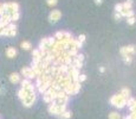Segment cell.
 <instances>
[{"label":"cell","mask_w":136,"mask_h":119,"mask_svg":"<svg viewBox=\"0 0 136 119\" xmlns=\"http://www.w3.org/2000/svg\"><path fill=\"white\" fill-rule=\"evenodd\" d=\"M99 70H101V73H104V71H105V68H104V67H101V68H99Z\"/></svg>","instance_id":"1f68e13d"},{"label":"cell","mask_w":136,"mask_h":119,"mask_svg":"<svg viewBox=\"0 0 136 119\" xmlns=\"http://www.w3.org/2000/svg\"><path fill=\"white\" fill-rule=\"evenodd\" d=\"M77 39L79 41V42H81L82 44H83L84 42H85V35H79V37H78Z\"/></svg>","instance_id":"4316f807"},{"label":"cell","mask_w":136,"mask_h":119,"mask_svg":"<svg viewBox=\"0 0 136 119\" xmlns=\"http://www.w3.org/2000/svg\"><path fill=\"white\" fill-rule=\"evenodd\" d=\"M10 23H12L11 16H10V14H7V13H4L3 16L0 17V25H3V26H7Z\"/></svg>","instance_id":"ba28073f"},{"label":"cell","mask_w":136,"mask_h":119,"mask_svg":"<svg viewBox=\"0 0 136 119\" xmlns=\"http://www.w3.org/2000/svg\"><path fill=\"white\" fill-rule=\"evenodd\" d=\"M60 17H62V12L59 10H52L50 12V14H49V22L51 24H56L60 19Z\"/></svg>","instance_id":"8992f818"},{"label":"cell","mask_w":136,"mask_h":119,"mask_svg":"<svg viewBox=\"0 0 136 119\" xmlns=\"http://www.w3.org/2000/svg\"><path fill=\"white\" fill-rule=\"evenodd\" d=\"M120 52H121V55L122 56H127V55L132 56L136 52V47L135 45H125V47L121 48Z\"/></svg>","instance_id":"5b68a950"},{"label":"cell","mask_w":136,"mask_h":119,"mask_svg":"<svg viewBox=\"0 0 136 119\" xmlns=\"http://www.w3.org/2000/svg\"><path fill=\"white\" fill-rule=\"evenodd\" d=\"M28 93H30L28 91H26V89H24V88H20L19 91H18V96H19L20 101H24V100L26 99V96L28 95Z\"/></svg>","instance_id":"8fae6325"},{"label":"cell","mask_w":136,"mask_h":119,"mask_svg":"<svg viewBox=\"0 0 136 119\" xmlns=\"http://www.w3.org/2000/svg\"><path fill=\"white\" fill-rule=\"evenodd\" d=\"M123 4V8H127V10H132V5H134V1L132 0H125Z\"/></svg>","instance_id":"9a60e30c"},{"label":"cell","mask_w":136,"mask_h":119,"mask_svg":"<svg viewBox=\"0 0 136 119\" xmlns=\"http://www.w3.org/2000/svg\"><path fill=\"white\" fill-rule=\"evenodd\" d=\"M109 119H121V115L117 112H111L109 114Z\"/></svg>","instance_id":"ac0fdd59"},{"label":"cell","mask_w":136,"mask_h":119,"mask_svg":"<svg viewBox=\"0 0 136 119\" xmlns=\"http://www.w3.org/2000/svg\"><path fill=\"white\" fill-rule=\"evenodd\" d=\"M6 56H7L8 58H14L17 56V49L13 47L7 48V50H6Z\"/></svg>","instance_id":"9c48e42d"},{"label":"cell","mask_w":136,"mask_h":119,"mask_svg":"<svg viewBox=\"0 0 136 119\" xmlns=\"http://www.w3.org/2000/svg\"><path fill=\"white\" fill-rule=\"evenodd\" d=\"M129 110H130V112H135V111H136V100H135V103L132 104V106L130 107Z\"/></svg>","instance_id":"f546056e"},{"label":"cell","mask_w":136,"mask_h":119,"mask_svg":"<svg viewBox=\"0 0 136 119\" xmlns=\"http://www.w3.org/2000/svg\"><path fill=\"white\" fill-rule=\"evenodd\" d=\"M123 61H124L127 64H130L132 62V56L130 55H127V56H123Z\"/></svg>","instance_id":"d6986e66"},{"label":"cell","mask_w":136,"mask_h":119,"mask_svg":"<svg viewBox=\"0 0 136 119\" xmlns=\"http://www.w3.org/2000/svg\"><path fill=\"white\" fill-rule=\"evenodd\" d=\"M127 23L129 25H134L136 23V17H130V18H127Z\"/></svg>","instance_id":"603a6c76"},{"label":"cell","mask_w":136,"mask_h":119,"mask_svg":"<svg viewBox=\"0 0 136 119\" xmlns=\"http://www.w3.org/2000/svg\"><path fill=\"white\" fill-rule=\"evenodd\" d=\"M122 17H125V18H130V17H135V12L132 10H127V8H123L122 12H121Z\"/></svg>","instance_id":"7c38bea8"},{"label":"cell","mask_w":136,"mask_h":119,"mask_svg":"<svg viewBox=\"0 0 136 119\" xmlns=\"http://www.w3.org/2000/svg\"><path fill=\"white\" fill-rule=\"evenodd\" d=\"M127 100L128 99H125L121 93H118V94H114L113 96H111L110 104H111L113 106H115L116 108H123V107L127 106Z\"/></svg>","instance_id":"6da1fadb"},{"label":"cell","mask_w":136,"mask_h":119,"mask_svg":"<svg viewBox=\"0 0 136 119\" xmlns=\"http://www.w3.org/2000/svg\"><path fill=\"white\" fill-rule=\"evenodd\" d=\"M86 80V75L85 74H81L79 77H78V82H83V81H85Z\"/></svg>","instance_id":"d4e9b609"},{"label":"cell","mask_w":136,"mask_h":119,"mask_svg":"<svg viewBox=\"0 0 136 119\" xmlns=\"http://www.w3.org/2000/svg\"><path fill=\"white\" fill-rule=\"evenodd\" d=\"M36 99H37L36 92H30V93H28V95L26 96V99L24 100V101H21V103H23V105L25 107H31L32 105L36 103Z\"/></svg>","instance_id":"277c9868"},{"label":"cell","mask_w":136,"mask_h":119,"mask_svg":"<svg viewBox=\"0 0 136 119\" xmlns=\"http://www.w3.org/2000/svg\"><path fill=\"white\" fill-rule=\"evenodd\" d=\"M71 111H67V110H66V111H64L62 113V114L59 115L58 118H60V119H70L71 118Z\"/></svg>","instance_id":"2e32d148"},{"label":"cell","mask_w":136,"mask_h":119,"mask_svg":"<svg viewBox=\"0 0 136 119\" xmlns=\"http://www.w3.org/2000/svg\"><path fill=\"white\" fill-rule=\"evenodd\" d=\"M114 18H115V20H117V22H118V20H121L122 18H123V17H122V14H121V13H118V12H115Z\"/></svg>","instance_id":"cb8c5ba5"},{"label":"cell","mask_w":136,"mask_h":119,"mask_svg":"<svg viewBox=\"0 0 136 119\" xmlns=\"http://www.w3.org/2000/svg\"><path fill=\"white\" fill-rule=\"evenodd\" d=\"M20 47H21L23 50H31L32 44H31V42H28V41H23V42L20 43Z\"/></svg>","instance_id":"4fadbf2b"},{"label":"cell","mask_w":136,"mask_h":119,"mask_svg":"<svg viewBox=\"0 0 136 119\" xmlns=\"http://www.w3.org/2000/svg\"><path fill=\"white\" fill-rule=\"evenodd\" d=\"M20 85H21V87L20 88H24V89H26L28 92H36V88L33 86V83L30 81L28 79H24L20 81Z\"/></svg>","instance_id":"52a82bcc"},{"label":"cell","mask_w":136,"mask_h":119,"mask_svg":"<svg viewBox=\"0 0 136 119\" xmlns=\"http://www.w3.org/2000/svg\"><path fill=\"white\" fill-rule=\"evenodd\" d=\"M46 4L49 6H54V5L57 4V0H46Z\"/></svg>","instance_id":"484cf974"},{"label":"cell","mask_w":136,"mask_h":119,"mask_svg":"<svg viewBox=\"0 0 136 119\" xmlns=\"http://www.w3.org/2000/svg\"><path fill=\"white\" fill-rule=\"evenodd\" d=\"M5 13V10H4V4H0V17L3 16Z\"/></svg>","instance_id":"f1b7e54d"},{"label":"cell","mask_w":136,"mask_h":119,"mask_svg":"<svg viewBox=\"0 0 136 119\" xmlns=\"http://www.w3.org/2000/svg\"><path fill=\"white\" fill-rule=\"evenodd\" d=\"M135 100H136L135 98H131V96H130V98H129V99L127 100V106H128L129 108H130V107L132 106V104L135 103Z\"/></svg>","instance_id":"7402d4cb"},{"label":"cell","mask_w":136,"mask_h":119,"mask_svg":"<svg viewBox=\"0 0 136 119\" xmlns=\"http://www.w3.org/2000/svg\"><path fill=\"white\" fill-rule=\"evenodd\" d=\"M20 75L25 76V79H28V80L37 77V75H36V73L33 71L32 67H23L21 68V71H20Z\"/></svg>","instance_id":"3957f363"},{"label":"cell","mask_w":136,"mask_h":119,"mask_svg":"<svg viewBox=\"0 0 136 119\" xmlns=\"http://www.w3.org/2000/svg\"><path fill=\"white\" fill-rule=\"evenodd\" d=\"M93 1H95V4L96 5H101L102 3H103V0H93Z\"/></svg>","instance_id":"4dcf8cb0"},{"label":"cell","mask_w":136,"mask_h":119,"mask_svg":"<svg viewBox=\"0 0 136 119\" xmlns=\"http://www.w3.org/2000/svg\"><path fill=\"white\" fill-rule=\"evenodd\" d=\"M122 10H123V4H116V5H115V12L121 13Z\"/></svg>","instance_id":"44dd1931"},{"label":"cell","mask_w":136,"mask_h":119,"mask_svg":"<svg viewBox=\"0 0 136 119\" xmlns=\"http://www.w3.org/2000/svg\"><path fill=\"white\" fill-rule=\"evenodd\" d=\"M5 29H6V26L0 25V36H4L5 35Z\"/></svg>","instance_id":"83f0119b"},{"label":"cell","mask_w":136,"mask_h":119,"mask_svg":"<svg viewBox=\"0 0 136 119\" xmlns=\"http://www.w3.org/2000/svg\"><path fill=\"white\" fill-rule=\"evenodd\" d=\"M20 80H21V75L18 74V73H12L11 75H10V81L12 83H18L20 82Z\"/></svg>","instance_id":"30bf717a"},{"label":"cell","mask_w":136,"mask_h":119,"mask_svg":"<svg viewBox=\"0 0 136 119\" xmlns=\"http://www.w3.org/2000/svg\"><path fill=\"white\" fill-rule=\"evenodd\" d=\"M20 18V13L19 12H16V13H13L11 16V20H12V23H16L17 20Z\"/></svg>","instance_id":"e0dca14e"},{"label":"cell","mask_w":136,"mask_h":119,"mask_svg":"<svg viewBox=\"0 0 136 119\" xmlns=\"http://www.w3.org/2000/svg\"><path fill=\"white\" fill-rule=\"evenodd\" d=\"M120 93L123 95V96H124L125 99H129V98H130V89H129V88H127V87L122 88Z\"/></svg>","instance_id":"5bb4252c"},{"label":"cell","mask_w":136,"mask_h":119,"mask_svg":"<svg viewBox=\"0 0 136 119\" xmlns=\"http://www.w3.org/2000/svg\"><path fill=\"white\" fill-rule=\"evenodd\" d=\"M4 10H5V13L12 16L13 13L19 12V4H18V3H5Z\"/></svg>","instance_id":"7a4b0ae2"},{"label":"cell","mask_w":136,"mask_h":119,"mask_svg":"<svg viewBox=\"0 0 136 119\" xmlns=\"http://www.w3.org/2000/svg\"><path fill=\"white\" fill-rule=\"evenodd\" d=\"M81 89V82H75V88H74V94H77Z\"/></svg>","instance_id":"ffe728a7"}]
</instances>
